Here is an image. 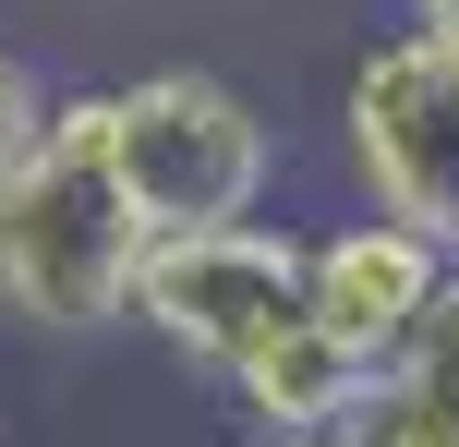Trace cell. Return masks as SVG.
<instances>
[{
	"label": "cell",
	"instance_id": "6da1fadb",
	"mask_svg": "<svg viewBox=\"0 0 459 447\" xmlns=\"http://www.w3.org/2000/svg\"><path fill=\"white\" fill-rule=\"evenodd\" d=\"M145 242H158V218L134 206V182L109 158V85H61L48 145L24 158L13 218H0V314L37 339L134 327Z\"/></svg>",
	"mask_w": 459,
	"mask_h": 447
},
{
	"label": "cell",
	"instance_id": "7a4b0ae2",
	"mask_svg": "<svg viewBox=\"0 0 459 447\" xmlns=\"http://www.w3.org/2000/svg\"><path fill=\"white\" fill-rule=\"evenodd\" d=\"M109 158L158 230H230L278 193V121L206 61H145L109 85Z\"/></svg>",
	"mask_w": 459,
	"mask_h": 447
},
{
	"label": "cell",
	"instance_id": "3957f363",
	"mask_svg": "<svg viewBox=\"0 0 459 447\" xmlns=\"http://www.w3.org/2000/svg\"><path fill=\"white\" fill-rule=\"evenodd\" d=\"M315 314V230L302 218H230V230H158L134 279V327L169 363H194L206 387H230L254 351Z\"/></svg>",
	"mask_w": 459,
	"mask_h": 447
},
{
	"label": "cell",
	"instance_id": "277c9868",
	"mask_svg": "<svg viewBox=\"0 0 459 447\" xmlns=\"http://www.w3.org/2000/svg\"><path fill=\"white\" fill-rule=\"evenodd\" d=\"M339 169L363 206L411 218L459 254V24H375L339 73Z\"/></svg>",
	"mask_w": 459,
	"mask_h": 447
},
{
	"label": "cell",
	"instance_id": "5b68a950",
	"mask_svg": "<svg viewBox=\"0 0 459 447\" xmlns=\"http://www.w3.org/2000/svg\"><path fill=\"white\" fill-rule=\"evenodd\" d=\"M447 266L459 254L436 230H411V218H387V206H351V218L315 230V327H339L363 363H399L411 327L436 314Z\"/></svg>",
	"mask_w": 459,
	"mask_h": 447
},
{
	"label": "cell",
	"instance_id": "8992f818",
	"mask_svg": "<svg viewBox=\"0 0 459 447\" xmlns=\"http://www.w3.org/2000/svg\"><path fill=\"white\" fill-rule=\"evenodd\" d=\"M375 375H387V363H363L339 327H315V314H302V327L278 339V351H254L242 375L218 387V400H230V424H266V435L326 447V435L351 424V411H363V387H375Z\"/></svg>",
	"mask_w": 459,
	"mask_h": 447
},
{
	"label": "cell",
	"instance_id": "52a82bcc",
	"mask_svg": "<svg viewBox=\"0 0 459 447\" xmlns=\"http://www.w3.org/2000/svg\"><path fill=\"white\" fill-rule=\"evenodd\" d=\"M326 447H459V411L436 400V387H411V375H375L363 411H351Z\"/></svg>",
	"mask_w": 459,
	"mask_h": 447
},
{
	"label": "cell",
	"instance_id": "ba28073f",
	"mask_svg": "<svg viewBox=\"0 0 459 447\" xmlns=\"http://www.w3.org/2000/svg\"><path fill=\"white\" fill-rule=\"evenodd\" d=\"M48 109H61V85H48V73L0 37V182H24V158L48 145Z\"/></svg>",
	"mask_w": 459,
	"mask_h": 447
},
{
	"label": "cell",
	"instance_id": "9c48e42d",
	"mask_svg": "<svg viewBox=\"0 0 459 447\" xmlns=\"http://www.w3.org/2000/svg\"><path fill=\"white\" fill-rule=\"evenodd\" d=\"M387 375H411V387H436V400L459 411V266H447V290H436V314H423V327H411V351H399Z\"/></svg>",
	"mask_w": 459,
	"mask_h": 447
},
{
	"label": "cell",
	"instance_id": "30bf717a",
	"mask_svg": "<svg viewBox=\"0 0 459 447\" xmlns=\"http://www.w3.org/2000/svg\"><path fill=\"white\" fill-rule=\"evenodd\" d=\"M218 447H302V435H266V424H230Z\"/></svg>",
	"mask_w": 459,
	"mask_h": 447
},
{
	"label": "cell",
	"instance_id": "8fae6325",
	"mask_svg": "<svg viewBox=\"0 0 459 447\" xmlns=\"http://www.w3.org/2000/svg\"><path fill=\"white\" fill-rule=\"evenodd\" d=\"M399 13H411V24H459V0H399Z\"/></svg>",
	"mask_w": 459,
	"mask_h": 447
},
{
	"label": "cell",
	"instance_id": "7c38bea8",
	"mask_svg": "<svg viewBox=\"0 0 459 447\" xmlns=\"http://www.w3.org/2000/svg\"><path fill=\"white\" fill-rule=\"evenodd\" d=\"M0 218H13V182H0Z\"/></svg>",
	"mask_w": 459,
	"mask_h": 447
}]
</instances>
